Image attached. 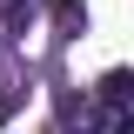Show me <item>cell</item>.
Here are the masks:
<instances>
[{
    "label": "cell",
    "instance_id": "obj_1",
    "mask_svg": "<svg viewBox=\"0 0 134 134\" xmlns=\"http://www.w3.org/2000/svg\"><path fill=\"white\" fill-rule=\"evenodd\" d=\"M60 121H67V134H127L134 127V81L114 67V74L94 81L81 100H67Z\"/></svg>",
    "mask_w": 134,
    "mask_h": 134
},
{
    "label": "cell",
    "instance_id": "obj_2",
    "mask_svg": "<svg viewBox=\"0 0 134 134\" xmlns=\"http://www.w3.org/2000/svg\"><path fill=\"white\" fill-rule=\"evenodd\" d=\"M27 7L34 0H0V34H20L27 27Z\"/></svg>",
    "mask_w": 134,
    "mask_h": 134
}]
</instances>
